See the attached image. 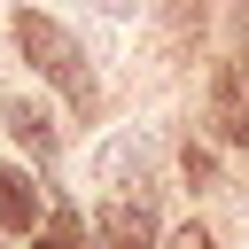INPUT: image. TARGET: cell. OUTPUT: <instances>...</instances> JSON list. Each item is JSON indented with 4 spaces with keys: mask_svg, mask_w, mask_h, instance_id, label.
I'll list each match as a JSON object with an SVG mask.
<instances>
[{
    "mask_svg": "<svg viewBox=\"0 0 249 249\" xmlns=\"http://www.w3.org/2000/svg\"><path fill=\"white\" fill-rule=\"evenodd\" d=\"M16 47H23L47 78H62V93H70L78 109H93V78H86V54L70 47V31H54L39 8H23V16H16Z\"/></svg>",
    "mask_w": 249,
    "mask_h": 249,
    "instance_id": "cell-1",
    "label": "cell"
},
{
    "mask_svg": "<svg viewBox=\"0 0 249 249\" xmlns=\"http://www.w3.org/2000/svg\"><path fill=\"white\" fill-rule=\"evenodd\" d=\"M101 241L109 249H148L156 241V210L148 202H109L101 210Z\"/></svg>",
    "mask_w": 249,
    "mask_h": 249,
    "instance_id": "cell-2",
    "label": "cell"
},
{
    "mask_svg": "<svg viewBox=\"0 0 249 249\" xmlns=\"http://www.w3.org/2000/svg\"><path fill=\"white\" fill-rule=\"evenodd\" d=\"M218 132L226 140H249V54L226 62V78H218Z\"/></svg>",
    "mask_w": 249,
    "mask_h": 249,
    "instance_id": "cell-3",
    "label": "cell"
},
{
    "mask_svg": "<svg viewBox=\"0 0 249 249\" xmlns=\"http://www.w3.org/2000/svg\"><path fill=\"white\" fill-rule=\"evenodd\" d=\"M0 117H8V132H16L31 156H54V117H47L39 101H23V93H16V101H0Z\"/></svg>",
    "mask_w": 249,
    "mask_h": 249,
    "instance_id": "cell-4",
    "label": "cell"
},
{
    "mask_svg": "<svg viewBox=\"0 0 249 249\" xmlns=\"http://www.w3.org/2000/svg\"><path fill=\"white\" fill-rule=\"evenodd\" d=\"M0 226H8V233H31V226H39V187H31L23 171H0Z\"/></svg>",
    "mask_w": 249,
    "mask_h": 249,
    "instance_id": "cell-5",
    "label": "cell"
},
{
    "mask_svg": "<svg viewBox=\"0 0 249 249\" xmlns=\"http://www.w3.org/2000/svg\"><path fill=\"white\" fill-rule=\"evenodd\" d=\"M148 156H156V140H148V132L109 140V148H101V179H140V171H148Z\"/></svg>",
    "mask_w": 249,
    "mask_h": 249,
    "instance_id": "cell-6",
    "label": "cell"
},
{
    "mask_svg": "<svg viewBox=\"0 0 249 249\" xmlns=\"http://www.w3.org/2000/svg\"><path fill=\"white\" fill-rule=\"evenodd\" d=\"M47 249H78V218H70V210H62V218L47 226Z\"/></svg>",
    "mask_w": 249,
    "mask_h": 249,
    "instance_id": "cell-7",
    "label": "cell"
},
{
    "mask_svg": "<svg viewBox=\"0 0 249 249\" xmlns=\"http://www.w3.org/2000/svg\"><path fill=\"white\" fill-rule=\"evenodd\" d=\"M163 249H210V233H202V226H179V233H171Z\"/></svg>",
    "mask_w": 249,
    "mask_h": 249,
    "instance_id": "cell-8",
    "label": "cell"
}]
</instances>
